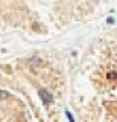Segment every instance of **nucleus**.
<instances>
[{"mask_svg": "<svg viewBox=\"0 0 117 122\" xmlns=\"http://www.w3.org/2000/svg\"><path fill=\"white\" fill-rule=\"evenodd\" d=\"M38 95L41 96V99H43V102H44L46 105L50 104V102L53 101V96H52V93H49L46 89H40V90H38Z\"/></svg>", "mask_w": 117, "mask_h": 122, "instance_id": "1", "label": "nucleus"}, {"mask_svg": "<svg viewBox=\"0 0 117 122\" xmlns=\"http://www.w3.org/2000/svg\"><path fill=\"white\" fill-rule=\"evenodd\" d=\"M114 21H116L114 17H108V18H107V23H108V25H114Z\"/></svg>", "mask_w": 117, "mask_h": 122, "instance_id": "3", "label": "nucleus"}, {"mask_svg": "<svg viewBox=\"0 0 117 122\" xmlns=\"http://www.w3.org/2000/svg\"><path fill=\"white\" fill-rule=\"evenodd\" d=\"M66 116H67V117H69V121H70V122H75V117H73V116H71V113L69 112V110H66Z\"/></svg>", "mask_w": 117, "mask_h": 122, "instance_id": "2", "label": "nucleus"}]
</instances>
